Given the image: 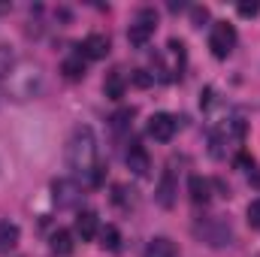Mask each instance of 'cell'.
I'll return each mask as SVG.
<instances>
[{
    "label": "cell",
    "instance_id": "obj_19",
    "mask_svg": "<svg viewBox=\"0 0 260 257\" xmlns=\"http://www.w3.org/2000/svg\"><path fill=\"white\" fill-rule=\"evenodd\" d=\"M12 64H15V55H12V49H9V46H0V79H3V76H9Z\"/></svg>",
    "mask_w": 260,
    "mask_h": 257
},
{
    "label": "cell",
    "instance_id": "obj_20",
    "mask_svg": "<svg viewBox=\"0 0 260 257\" xmlns=\"http://www.w3.org/2000/svg\"><path fill=\"white\" fill-rule=\"evenodd\" d=\"M236 12H239L242 18H254V15L260 12V3L257 0H242V3L236 6Z\"/></svg>",
    "mask_w": 260,
    "mask_h": 257
},
{
    "label": "cell",
    "instance_id": "obj_15",
    "mask_svg": "<svg viewBox=\"0 0 260 257\" xmlns=\"http://www.w3.org/2000/svg\"><path fill=\"white\" fill-rule=\"evenodd\" d=\"M100 245H103L106 251H118V248H121V233H118V227L106 224V227L100 230Z\"/></svg>",
    "mask_w": 260,
    "mask_h": 257
},
{
    "label": "cell",
    "instance_id": "obj_18",
    "mask_svg": "<svg viewBox=\"0 0 260 257\" xmlns=\"http://www.w3.org/2000/svg\"><path fill=\"white\" fill-rule=\"evenodd\" d=\"M136 115V109L130 106V109H118L115 115H112V130H124V127H130V118Z\"/></svg>",
    "mask_w": 260,
    "mask_h": 257
},
{
    "label": "cell",
    "instance_id": "obj_9",
    "mask_svg": "<svg viewBox=\"0 0 260 257\" xmlns=\"http://www.w3.org/2000/svg\"><path fill=\"white\" fill-rule=\"evenodd\" d=\"M76 233L82 236V242H88V239L97 236V212H94V209L79 212V218H76Z\"/></svg>",
    "mask_w": 260,
    "mask_h": 257
},
{
    "label": "cell",
    "instance_id": "obj_2",
    "mask_svg": "<svg viewBox=\"0 0 260 257\" xmlns=\"http://www.w3.org/2000/svg\"><path fill=\"white\" fill-rule=\"evenodd\" d=\"M194 233L206 242V245H212V248H224V245L233 242V230H230V224H227L221 215H212V218L200 221L194 227Z\"/></svg>",
    "mask_w": 260,
    "mask_h": 257
},
{
    "label": "cell",
    "instance_id": "obj_4",
    "mask_svg": "<svg viewBox=\"0 0 260 257\" xmlns=\"http://www.w3.org/2000/svg\"><path fill=\"white\" fill-rule=\"evenodd\" d=\"M176 127H179V121L167 112H157V115L148 118V136L157 139V142H170L176 136Z\"/></svg>",
    "mask_w": 260,
    "mask_h": 257
},
{
    "label": "cell",
    "instance_id": "obj_7",
    "mask_svg": "<svg viewBox=\"0 0 260 257\" xmlns=\"http://www.w3.org/2000/svg\"><path fill=\"white\" fill-rule=\"evenodd\" d=\"M82 55H85L88 61H103V58L109 55V37H103V34H91V37H85V43H82Z\"/></svg>",
    "mask_w": 260,
    "mask_h": 257
},
{
    "label": "cell",
    "instance_id": "obj_1",
    "mask_svg": "<svg viewBox=\"0 0 260 257\" xmlns=\"http://www.w3.org/2000/svg\"><path fill=\"white\" fill-rule=\"evenodd\" d=\"M67 167L76 173H91L97 167V136L91 127H76L67 142Z\"/></svg>",
    "mask_w": 260,
    "mask_h": 257
},
{
    "label": "cell",
    "instance_id": "obj_22",
    "mask_svg": "<svg viewBox=\"0 0 260 257\" xmlns=\"http://www.w3.org/2000/svg\"><path fill=\"white\" fill-rule=\"evenodd\" d=\"M206 21H209V9H206V6H194V9H191V24H194V27H203Z\"/></svg>",
    "mask_w": 260,
    "mask_h": 257
},
{
    "label": "cell",
    "instance_id": "obj_16",
    "mask_svg": "<svg viewBox=\"0 0 260 257\" xmlns=\"http://www.w3.org/2000/svg\"><path fill=\"white\" fill-rule=\"evenodd\" d=\"M52 251L55 254H70L73 251V233L70 230H55L52 233Z\"/></svg>",
    "mask_w": 260,
    "mask_h": 257
},
{
    "label": "cell",
    "instance_id": "obj_10",
    "mask_svg": "<svg viewBox=\"0 0 260 257\" xmlns=\"http://www.w3.org/2000/svg\"><path fill=\"white\" fill-rule=\"evenodd\" d=\"M145 257H179V245L167 236H154L145 248Z\"/></svg>",
    "mask_w": 260,
    "mask_h": 257
},
{
    "label": "cell",
    "instance_id": "obj_17",
    "mask_svg": "<svg viewBox=\"0 0 260 257\" xmlns=\"http://www.w3.org/2000/svg\"><path fill=\"white\" fill-rule=\"evenodd\" d=\"M61 73H64L67 79H73V82L82 79V76H85V61H82V55H79V58H67L64 64H61Z\"/></svg>",
    "mask_w": 260,
    "mask_h": 257
},
{
    "label": "cell",
    "instance_id": "obj_11",
    "mask_svg": "<svg viewBox=\"0 0 260 257\" xmlns=\"http://www.w3.org/2000/svg\"><path fill=\"white\" fill-rule=\"evenodd\" d=\"M188 194H191V200H194L197 206L200 203H209L212 200V182L203 179V176H191L188 179Z\"/></svg>",
    "mask_w": 260,
    "mask_h": 257
},
{
    "label": "cell",
    "instance_id": "obj_14",
    "mask_svg": "<svg viewBox=\"0 0 260 257\" xmlns=\"http://www.w3.org/2000/svg\"><path fill=\"white\" fill-rule=\"evenodd\" d=\"M18 245V227L12 221H0V251H9Z\"/></svg>",
    "mask_w": 260,
    "mask_h": 257
},
{
    "label": "cell",
    "instance_id": "obj_5",
    "mask_svg": "<svg viewBox=\"0 0 260 257\" xmlns=\"http://www.w3.org/2000/svg\"><path fill=\"white\" fill-rule=\"evenodd\" d=\"M127 167L133 176H139V179H145L148 173H151V157H148V151L139 145V142H133L127 151Z\"/></svg>",
    "mask_w": 260,
    "mask_h": 257
},
{
    "label": "cell",
    "instance_id": "obj_23",
    "mask_svg": "<svg viewBox=\"0 0 260 257\" xmlns=\"http://www.w3.org/2000/svg\"><path fill=\"white\" fill-rule=\"evenodd\" d=\"M151 82H154V79H151L145 70H133V85H139V88H148Z\"/></svg>",
    "mask_w": 260,
    "mask_h": 257
},
{
    "label": "cell",
    "instance_id": "obj_13",
    "mask_svg": "<svg viewBox=\"0 0 260 257\" xmlns=\"http://www.w3.org/2000/svg\"><path fill=\"white\" fill-rule=\"evenodd\" d=\"M151 37H154V27H148V24H139V21H133V24H130V30H127L130 46H136V49H142V46H145Z\"/></svg>",
    "mask_w": 260,
    "mask_h": 257
},
{
    "label": "cell",
    "instance_id": "obj_21",
    "mask_svg": "<svg viewBox=\"0 0 260 257\" xmlns=\"http://www.w3.org/2000/svg\"><path fill=\"white\" fill-rule=\"evenodd\" d=\"M245 218H248V224H251V227H257V230H260V200H251V203H248Z\"/></svg>",
    "mask_w": 260,
    "mask_h": 257
},
{
    "label": "cell",
    "instance_id": "obj_8",
    "mask_svg": "<svg viewBox=\"0 0 260 257\" xmlns=\"http://www.w3.org/2000/svg\"><path fill=\"white\" fill-rule=\"evenodd\" d=\"M52 194H55V203L67 209V206H76V200H79V188L73 185V182H67V179H58L55 185H52Z\"/></svg>",
    "mask_w": 260,
    "mask_h": 257
},
{
    "label": "cell",
    "instance_id": "obj_3",
    "mask_svg": "<svg viewBox=\"0 0 260 257\" xmlns=\"http://www.w3.org/2000/svg\"><path fill=\"white\" fill-rule=\"evenodd\" d=\"M236 46V27L227 24V21H215L212 24V34H209V49L215 58H227Z\"/></svg>",
    "mask_w": 260,
    "mask_h": 257
},
{
    "label": "cell",
    "instance_id": "obj_12",
    "mask_svg": "<svg viewBox=\"0 0 260 257\" xmlns=\"http://www.w3.org/2000/svg\"><path fill=\"white\" fill-rule=\"evenodd\" d=\"M124 88H127V79H124L118 70L103 79V94H106L109 100H121V97H124Z\"/></svg>",
    "mask_w": 260,
    "mask_h": 257
},
{
    "label": "cell",
    "instance_id": "obj_6",
    "mask_svg": "<svg viewBox=\"0 0 260 257\" xmlns=\"http://www.w3.org/2000/svg\"><path fill=\"white\" fill-rule=\"evenodd\" d=\"M176 170H173V164L164 170V176H160V185H157V203L164 206V209H173V203H176Z\"/></svg>",
    "mask_w": 260,
    "mask_h": 257
},
{
    "label": "cell",
    "instance_id": "obj_24",
    "mask_svg": "<svg viewBox=\"0 0 260 257\" xmlns=\"http://www.w3.org/2000/svg\"><path fill=\"white\" fill-rule=\"evenodd\" d=\"M236 164H239V167H242V170H248V167H254V160H251V157H248V154H245V151H242V154H239V157H236Z\"/></svg>",
    "mask_w": 260,
    "mask_h": 257
}]
</instances>
